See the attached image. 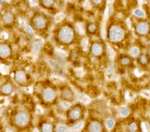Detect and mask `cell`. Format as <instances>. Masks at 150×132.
Wrapping results in <instances>:
<instances>
[{
	"label": "cell",
	"instance_id": "22",
	"mask_svg": "<svg viewBox=\"0 0 150 132\" xmlns=\"http://www.w3.org/2000/svg\"><path fill=\"white\" fill-rule=\"evenodd\" d=\"M129 113H130V109L129 107H123L120 110V114L123 117L127 116L129 114Z\"/></svg>",
	"mask_w": 150,
	"mask_h": 132
},
{
	"label": "cell",
	"instance_id": "28",
	"mask_svg": "<svg viewBox=\"0 0 150 132\" xmlns=\"http://www.w3.org/2000/svg\"><path fill=\"white\" fill-rule=\"evenodd\" d=\"M113 71V68L112 66L110 67V68L108 69V73H112Z\"/></svg>",
	"mask_w": 150,
	"mask_h": 132
},
{
	"label": "cell",
	"instance_id": "24",
	"mask_svg": "<svg viewBox=\"0 0 150 132\" xmlns=\"http://www.w3.org/2000/svg\"><path fill=\"white\" fill-rule=\"evenodd\" d=\"M115 125V121L114 120L112 119H109L106 121V126L109 129H111L113 128Z\"/></svg>",
	"mask_w": 150,
	"mask_h": 132
},
{
	"label": "cell",
	"instance_id": "29",
	"mask_svg": "<svg viewBox=\"0 0 150 132\" xmlns=\"http://www.w3.org/2000/svg\"><path fill=\"white\" fill-rule=\"evenodd\" d=\"M30 3L33 5H36L38 4V0H30Z\"/></svg>",
	"mask_w": 150,
	"mask_h": 132
},
{
	"label": "cell",
	"instance_id": "16",
	"mask_svg": "<svg viewBox=\"0 0 150 132\" xmlns=\"http://www.w3.org/2000/svg\"><path fill=\"white\" fill-rule=\"evenodd\" d=\"M15 78L16 80V81H18L19 83H22L26 80V75L25 72L22 71H18L16 72L15 75Z\"/></svg>",
	"mask_w": 150,
	"mask_h": 132
},
{
	"label": "cell",
	"instance_id": "8",
	"mask_svg": "<svg viewBox=\"0 0 150 132\" xmlns=\"http://www.w3.org/2000/svg\"><path fill=\"white\" fill-rule=\"evenodd\" d=\"M56 92L54 89L47 88L42 92V97L45 102H52L56 98Z\"/></svg>",
	"mask_w": 150,
	"mask_h": 132
},
{
	"label": "cell",
	"instance_id": "14",
	"mask_svg": "<svg viewBox=\"0 0 150 132\" xmlns=\"http://www.w3.org/2000/svg\"><path fill=\"white\" fill-rule=\"evenodd\" d=\"M132 56H123L122 57H120V64L123 67H126L129 66L130 64H132Z\"/></svg>",
	"mask_w": 150,
	"mask_h": 132
},
{
	"label": "cell",
	"instance_id": "13",
	"mask_svg": "<svg viewBox=\"0 0 150 132\" xmlns=\"http://www.w3.org/2000/svg\"><path fill=\"white\" fill-rule=\"evenodd\" d=\"M74 96L73 92L69 89H66L62 92L63 99L66 102H70V100H73Z\"/></svg>",
	"mask_w": 150,
	"mask_h": 132
},
{
	"label": "cell",
	"instance_id": "3",
	"mask_svg": "<svg viewBox=\"0 0 150 132\" xmlns=\"http://www.w3.org/2000/svg\"><path fill=\"white\" fill-rule=\"evenodd\" d=\"M13 121L19 128H25L30 122V114L25 110H19L14 116Z\"/></svg>",
	"mask_w": 150,
	"mask_h": 132
},
{
	"label": "cell",
	"instance_id": "15",
	"mask_svg": "<svg viewBox=\"0 0 150 132\" xmlns=\"http://www.w3.org/2000/svg\"><path fill=\"white\" fill-rule=\"evenodd\" d=\"M1 92L5 95H10L13 92V88L11 84L6 83L2 85L1 87Z\"/></svg>",
	"mask_w": 150,
	"mask_h": 132
},
{
	"label": "cell",
	"instance_id": "10",
	"mask_svg": "<svg viewBox=\"0 0 150 132\" xmlns=\"http://www.w3.org/2000/svg\"><path fill=\"white\" fill-rule=\"evenodd\" d=\"M2 21L5 24L10 25L15 21V16L11 11H6L2 16Z\"/></svg>",
	"mask_w": 150,
	"mask_h": 132
},
{
	"label": "cell",
	"instance_id": "25",
	"mask_svg": "<svg viewBox=\"0 0 150 132\" xmlns=\"http://www.w3.org/2000/svg\"><path fill=\"white\" fill-rule=\"evenodd\" d=\"M82 125H83V124H82V123H78V124H77L76 125V126H74L73 129H74V130H76V131L79 130V129H80L81 128Z\"/></svg>",
	"mask_w": 150,
	"mask_h": 132
},
{
	"label": "cell",
	"instance_id": "19",
	"mask_svg": "<svg viewBox=\"0 0 150 132\" xmlns=\"http://www.w3.org/2000/svg\"><path fill=\"white\" fill-rule=\"evenodd\" d=\"M137 129H138V127H137V125L135 122H131L127 126V130L128 131H137Z\"/></svg>",
	"mask_w": 150,
	"mask_h": 132
},
{
	"label": "cell",
	"instance_id": "7",
	"mask_svg": "<svg viewBox=\"0 0 150 132\" xmlns=\"http://www.w3.org/2000/svg\"><path fill=\"white\" fill-rule=\"evenodd\" d=\"M90 53L93 57H100L103 54L104 48L100 42H93L90 46Z\"/></svg>",
	"mask_w": 150,
	"mask_h": 132
},
{
	"label": "cell",
	"instance_id": "27",
	"mask_svg": "<svg viewBox=\"0 0 150 132\" xmlns=\"http://www.w3.org/2000/svg\"><path fill=\"white\" fill-rule=\"evenodd\" d=\"M91 1H92L93 4H96V5H99V4H100L101 2H102L103 0H91Z\"/></svg>",
	"mask_w": 150,
	"mask_h": 132
},
{
	"label": "cell",
	"instance_id": "12",
	"mask_svg": "<svg viewBox=\"0 0 150 132\" xmlns=\"http://www.w3.org/2000/svg\"><path fill=\"white\" fill-rule=\"evenodd\" d=\"M138 58H137V61L138 63L141 65V66H147V64H149V62L150 61V57L149 56V55H147L146 54H142L139 55Z\"/></svg>",
	"mask_w": 150,
	"mask_h": 132
},
{
	"label": "cell",
	"instance_id": "2",
	"mask_svg": "<svg viewBox=\"0 0 150 132\" xmlns=\"http://www.w3.org/2000/svg\"><path fill=\"white\" fill-rule=\"evenodd\" d=\"M57 35L60 42L64 44H69L76 38V32L71 25H65L60 27Z\"/></svg>",
	"mask_w": 150,
	"mask_h": 132
},
{
	"label": "cell",
	"instance_id": "6",
	"mask_svg": "<svg viewBox=\"0 0 150 132\" xmlns=\"http://www.w3.org/2000/svg\"><path fill=\"white\" fill-rule=\"evenodd\" d=\"M83 117V110L79 105L73 106L67 112V117L71 121H79Z\"/></svg>",
	"mask_w": 150,
	"mask_h": 132
},
{
	"label": "cell",
	"instance_id": "17",
	"mask_svg": "<svg viewBox=\"0 0 150 132\" xmlns=\"http://www.w3.org/2000/svg\"><path fill=\"white\" fill-rule=\"evenodd\" d=\"M54 129V126L51 123H44L40 126V130L42 131H52Z\"/></svg>",
	"mask_w": 150,
	"mask_h": 132
},
{
	"label": "cell",
	"instance_id": "4",
	"mask_svg": "<svg viewBox=\"0 0 150 132\" xmlns=\"http://www.w3.org/2000/svg\"><path fill=\"white\" fill-rule=\"evenodd\" d=\"M31 27L37 31H42L47 27L48 20L46 17L38 13L33 17L31 21Z\"/></svg>",
	"mask_w": 150,
	"mask_h": 132
},
{
	"label": "cell",
	"instance_id": "9",
	"mask_svg": "<svg viewBox=\"0 0 150 132\" xmlns=\"http://www.w3.org/2000/svg\"><path fill=\"white\" fill-rule=\"evenodd\" d=\"M11 48L6 44L0 45V57L1 58H7L11 56Z\"/></svg>",
	"mask_w": 150,
	"mask_h": 132
},
{
	"label": "cell",
	"instance_id": "21",
	"mask_svg": "<svg viewBox=\"0 0 150 132\" xmlns=\"http://www.w3.org/2000/svg\"><path fill=\"white\" fill-rule=\"evenodd\" d=\"M129 55L132 57H137L139 55V49L138 47H132L129 51Z\"/></svg>",
	"mask_w": 150,
	"mask_h": 132
},
{
	"label": "cell",
	"instance_id": "23",
	"mask_svg": "<svg viewBox=\"0 0 150 132\" xmlns=\"http://www.w3.org/2000/svg\"><path fill=\"white\" fill-rule=\"evenodd\" d=\"M42 3L45 8H50L54 4V0H42Z\"/></svg>",
	"mask_w": 150,
	"mask_h": 132
},
{
	"label": "cell",
	"instance_id": "11",
	"mask_svg": "<svg viewBox=\"0 0 150 132\" xmlns=\"http://www.w3.org/2000/svg\"><path fill=\"white\" fill-rule=\"evenodd\" d=\"M88 130L89 131H101L103 130V126L100 122L93 121L89 124Z\"/></svg>",
	"mask_w": 150,
	"mask_h": 132
},
{
	"label": "cell",
	"instance_id": "5",
	"mask_svg": "<svg viewBox=\"0 0 150 132\" xmlns=\"http://www.w3.org/2000/svg\"><path fill=\"white\" fill-rule=\"evenodd\" d=\"M134 31L135 34L138 36L147 35L150 31L149 23L145 20L139 21L135 25Z\"/></svg>",
	"mask_w": 150,
	"mask_h": 132
},
{
	"label": "cell",
	"instance_id": "26",
	"mask_svg": "<svg viewBox=\"0 0 150 132\" xmlns=\"http://www.w3.org/2000/svg\"><path fill=\"white\" fill-rule=\"evenodd\" d=\"M57 131H67V128H66L65 126H60L57 128Z\"/></svg>",
	"mask_w": 150,
	"mask_h": 132
},
{
	"label": "cell",
	"instance_id": "18",
	"mask_svg": "<svg viewBox=\"0 0 150 132\" xmlns=\"http://www.w3.org/2000/svg\"><path fill=\"white\" fill-rule=\"evenodd\" d=\"M134 15L139 18H144L146 17V13L142 9H136L134 10Z\"/></svg>",
	"mask_w": 150,
	"mask_h": 132
},
{
	"label": "cell",
	"instance_id": "1",
	"mask_svg": "<svg viewBox=\"0 0 150 132\" xmlns=\"http://www.w3.org/2000/svg\"><path fill=\"white\" fill-rule=\"evenodd\" d=\"M126 35V31L123 25L114 23L110 25L107 30V37L108 41L113 44H117L123 41Z\"/></svg>",
	"mask_w": 150,
	"mask_h": 132
},
{
	"label": "cell",
	"instance_id": "20",
	"mask_svg": "<svg viewBox=\"0 0 150 132\" xmlns=\"http://www.w3.org/2000/svg\"><path fill=\"white\" fill-rule=\"evenodd\" d=\"M87 31L89 33H93L96 32V23H89L87 26Z\"/></svg>",
	"mask_w": 150,
	"mask_h": 132
}]
</instances>
